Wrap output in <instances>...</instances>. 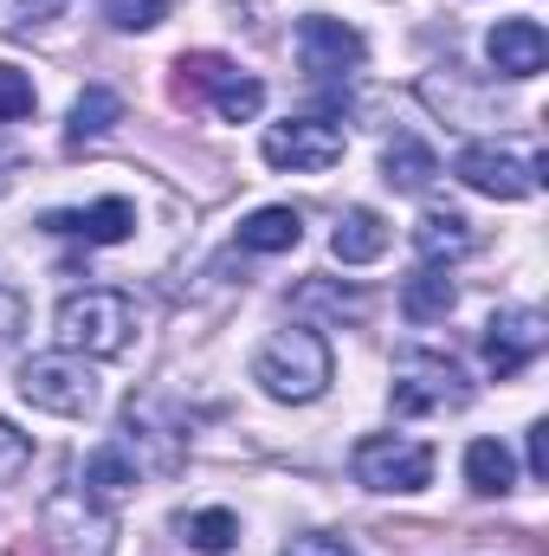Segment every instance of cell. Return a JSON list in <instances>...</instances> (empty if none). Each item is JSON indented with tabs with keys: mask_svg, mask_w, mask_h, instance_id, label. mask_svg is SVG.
<instances>
[{
	"mask_svg": "<svg viewBox=\"0 0 549 556\" xmlns=\"http://www.w3.org/2000/svg\"><path fill=\"white\" fill-rule=\"evenodd\" d=\"M544 343H549L544 311H498L485 324V363H491V376H518L524 363H537Z\"/></svg>",
	"mask_w": 549,
	"mask_h": 556,
	"instance_id": "cell-10",
	"label": "cell"
},
{
	"mask_svg": "<svg viewBox=\"0 0 549 556\" xmlns=\"http://www.w3.org/2000/svg\"><path fill=\"white\" fill-rule=\"evenodd\" d=\"M349 466H356V485H369V492H420L433 479V446L408 440V433H369V440H356Z\"/></svg>",
	"mask_w": 549,
	"mask_h": 556,
	"instance_id": "cell-6",
	"label": "cell"
},
{
	"mask_svg": "<svg viewBox=\"0 0 549 556\" xmlns=\"http://www.w3.org/2000/svg\"><path fill=\"white\" fill-rule=\"evenodd\" d=\"M104 20L117 33H155L168 20V0H104Z\"/></svg>",
	"mask_w": 549,
	"mask_h": 556,
	"instance_id": "cell-23",
	"label": "cell"
},
{
	"mask_svg": "<svg viewBox=\"0 0 549 556\" xmlns=\"http://www.w3.org/2000/svg\"><path fill=\"white\" fill-rule=\"evenodd\" d=\"M181 538H188V551H201V556H227L240 544V518L227 505H207V511H188L181 518Z\"/></svg>",
	"mask_w": 549,
	"mask_h": 556,
	"instance_id": "cell-22",
	"label": "cell"
},
{
	"mask_svg": "<svg viewBox=\"0 0 549 556\" xmlns=\"http://www.w3.org/2000/svg\"><path fill=\"white\" fill-rule=\"evenodd\" d=\"M452 175L465 181V188H478V194H491V201H524V194H537L549 175V162H524V155H511V149H498V142H465L459 155H452Z\"/></svg>",
	"mask_w": 549,
	"mask_h": 556,
	"instance_id": "cell-7",
	"label": "cell"
},
{
	"mask_svg": "<svg viewBox=\"0 0 549 556\" xmlns=\"http://www.w3.org/2000/svg\"><path fill=\"white\" fill-rule=\"evenodd\" d=\"M531 479H549V420L531 427Z\"/></svg>",
	"mask_w": 549,
	"mask_h": 556,
	"instance_id": "cell-27",
	"label": "cell"
},
{
	"mask_svg": "<svg viewBox=\"0 0 549 556\" xmlns=\"http://www.w3.org/2000/svg\"><path fill=\"white\" fill-rule=\"evenodd\" d=\"M59 7H65V0H26V7H20V20H13V26H20V33H33V26H46V20H52V13H59Z\"/></svg>",
	"mask_w": 549,
	"mask_h": 556,
	"instance_id": "cell-28",
	"label": "cell"
},
{
	"mask_svg": "<svg viewBox=\"0 0 549 556\" xmlns=\"http://www.w3.org/2000/svg\"><path fill=\"white\" fill-rule=\"evenodd\" d=\"M46 233H72V240H85V247H117V240L137 233V207H130L124 194H104V201H91V207L46 214Z\"/></svg>",
	"mask_w": 549,
	"mask_h": 556,
	"instance_id": "cell-11",
	"label": "cell"
},
{
	"mask_svg": "<svg viewBox=\"0 0 549 556\" xmlns=\"http://www.w3.org/2000/svg\"><path fill=\"white\" fill-rule=\"evenodd\" d=\"M124 433H130L124 446H137V440L155 446V459H149L155 472H175V466H181V433L155 420V402H137V395H130V408H124Z\"/></svg>",
	"mask_w": 549,
	"mask_h": 556,
	"instance_id": "cell-20",
	"label": "cell"
},
{
	"mask_svg": "<svg viewBox=\"0 0 549 556\" xmlns=\"http://www.w3.org/2000/svg\"><path fill=\"white\" fill-rule=\"evenodd\" d=\"M472 402V382L452 356L439 350H408L395 363V408L401 415H459Z\"/></svg>",
	"mask_w": 549,
	"mask_h": 556,
	"instance_id": "cell-5",
	"label": "cell"
},
{
	"mask_svg": "<svg viewBox=\"0 0 549 556\" xmlns=\"http://www.w3.org/2000/svg\"><path fill=\"white\" fill-rule=\"evenodd\" d=\"M433 175H439V155H433L420 137H395L388 149H382V181H388V188H401V194H426Z\"/></svg>",
	"mask_w": 549,
	"mask_h": 556,
	"instance_id": "cell-17",
	"label": "cell"
},
{
	"mask_svg": "<svg viewBox=\"0 0 549 556\" xmlns=\"http://www.w3.org/2000/svg\"><path fill=\"white\" fill-rule=\"evenodd\" d=\"M452 304H459V285L439 273V266H420L401 285V317L408 324H439V317H452Z\"/></svg>",
	"mask_w": 549,
	"mask_h": 556,
	"instance_id": "cell-18",
	"label": "cell"
},
{
	"mask_svg": "<svg viewBox=\"0 0 549 556\" xmlns=\"http://www.w3.org/2000/svg\"><path fill=\"white\" fill-rule=\"evenodd\" d=\"M362 59H369V39H362L349 20L310 13V20L297 26V65H304L310 78H349V72H362Z\"/></svg>",
	"mask_w": 549,
	"mask_h": 556,
	"instance_id": "cell-8",
	"label": "cell"
},
{
	"mask_svg": "<svg viewBox=\"0 0 549 556\" xmlns=\"http://www.w3.org/2000/svg\"><path fill=\"white\" fill-rule=\"evenodd\" d=\"M304 240V214L297 207H259L240 220V247L246 253H291Z\"/></svg>",
	"mask_w": 549,
	"mask_h": 556,
	"instance_id": "cell-19",
	"label": "cell"
},
{
	"mask_svg": "<svg viewBox=\"0 0 549 556\" xmlns=\"http://www.w3.org/2000/svg\"><path fill=\"white\" fill-rule=\"evenodd\" d=\"M465 485H472L478 498L518 492V459H511V446H505V440H472V446H465Z\"/></svg>",
	"mask_w": 549,
	"mask_h": 556,
	"instance_id": "cell-16",
	"label": "cell"
},
{
	"mask_svg": "<svg viewBox=\"0 0 549 556\" xmlns=\"http://www.w3.org/2000/svg\"><path fill=\"white\" fill-rule=\"evenodd\" d=\"M52 330H59V350H72V356H124L137 337V311L124 291H72L59 304Z\"/></svg>",
	"mask_w": 549,
	"mask_h": 556,
	"instance_id": "cell-2",
	"label": "cell"
},
{
	"mask_svg": "<svg viewBox=\"0 0 549 556\" xmlns=\"http://www.w3.org/2000/svg\"><path fill=\"white\" fill-rule=\"evenodd\" d=\"M33 104H39L33 78H26L20 65H7V59H0V124H20V117H33Z\"/></svg>",
	"mask_w": 549,
	"mask_h": 556,
	"instance_id": "cell-24",
	"label": "cell"
},
{
	"mask_svg": "<svg viewBox=\"0 0 549 556\" xmlns=\"http://www.w3.org/2000/svg\"><path fill=\"white\" fill-rule=\"evenodd\" d=\"M266 162H272V168H291V175H323V168L343 162V130L323 124V117L272 124V130H266Z\"/></svg>",
	"mask_w": 549,
	"mask_h": 556,
	"instance_id": "cell-9",
	"label": "cell"
},
{
	"mask_svg": "<svg viewBox=\"0 0 549 556\" xmlns=\"http://www.w3.org/2000/svg\"><path fill=\"white\" fill-rule=\"evenodd\" d=\"M20 395L46 415H91L98 408V376H91V356H72V350H52V356H26L20 363Z\"/></svg>",
	"mask_w": 549,
	"mask_h": 556,
	"instance_id": "cell-4",
	"label": "cell"
},
{
	"mask_svg": "<svg viewBox=\"0 0 549 556\" xmlns=\"http://www.w3.org/2000/svg\"><path fill=\"white\" fill-rule=\"evenodd\" d=\"M111 124H124V98L111 85H85L78 104H72V124H65V142H98Z\"/></svg>",
	"mask_w": 549,
	"mask_h": 556,
	"instance_id": "cell-21",
	"label": "cell"
},
{
	"mask_svg": "<svg viewBox=\"0 0 549 556\" xmlns=\"http://www.w3.org/2000/svg\"><path fill=\"white\" fill-rule=\"evenodd\" d=\"M330 376H336V356H330L323 330H310V324L278 330L272 343L253 356V382H259L272 402H291V408L317 402V395L330 389Z\"/></svg>",
	"mask_w": 549,
	"mask_h": 556,
	"instance_id": "cell-1",
	"label": "cell"
},
{
	"mask_svg": "<svg viewBox=\"0 0 549 556\" xmlns=\"http://www.w3.org/2000/svg\"><path fill=\"white\" fill-rule=\"evenodd\" d=\"M284 556H362L349 538H330V531H304V538H291Z\"/></svg>",
	"mask_w": 549,
	"mask_h": 556,
	"instance_id": "cell-26",
	"label": "cell"
},
{
	"mask_svg": "<svg viewBox=\"0 0 549 556\" xmlns=\"http://www.w3.org/2000/svg\"><path fill=\"white\" fill-rule=\"evenodd\" d=\"M26 466H33V440H26L13 420H0V485H13Z\"/></svg>",
	"mask_w": 549,
	"mask_h": 556,
	"instance_id": "cell-25",
	"label": "cell"
},
{
	"mask_svg": "<svg viewBox=\"0 0 549 556\" xmlns=\"http://www.w3.org/2000/svg\"><path fill=\"white\" fill-rule=\"evenodd\" d=\"M20 324H26V304H20V291H0V343H7Z\"/></svg>",
	"mask_w": 549,
	"mask_h": 556,
	"instance_id": "cell-29",
	"label": "cell"
},
{
	"mask_svg": "<svg viewBox=\"0 0 549 556\" xmlns=\"http://www.w3.org/2000/svg\"><path fill=\"white\" fill-rule=\"evenodd\" d=\"M472 247H478V233H472V220H465L459 207H426V214H420V227H413V253H420L426 266L465 260Z\"/></svg>",
	"mask_w": 549,
	"mask_h": 556,
	"instance_id": "cell-14",
	"label": "cell"
},
{
	"mask_svg": "<svg viewBox=\"0 0 549 556\" xmlns=\"http://www.w3.org/2000/svg\"><path fill=\"white\" fill-rule=\"evenodd\" d=\"M137 479H142V466H137V453L124 446V440H104L91 459H85V498L98 505V511H111V505H124L130 492H137Z\"/></svg>",
	"mask_w": 549,
	"mask_h": 556,
	"instance_id": "cell-13",
	"label": "cell"
},
{
	"mask_svg": "<svg viewBox=\"0 0 549 556\" xmlns=\"http://www.w3.org/2000/svg\"><path fill=\"white\" fill-rule=\"evenodd\" d=\"M330 253H336L343 266L382 260V253H388V220H382L375 207H349V214L336 220V233H330Z\"/></svg>",
	"mask_w": 549,
	"mask_h": 556,
	"instance_id": "cell-15",
	"label": "cell"
},
{
	"mask_svg": "<svg viewBox=\"0 0 549 556\" xmlns=\"http://www.w3.org/2000/svg\"><path fill=\"white\" fill-rule=\"evenodd\" d=\"M485 59L498 78H537L549 59V33L537 20H498L491 39H485Z\"/></svg>",
	"mask_w": 549,
	"mask_h": 556,
	"instance_id": "cell-12",
	"label": "cell"
},
{
	"mask_svg": "<svg viewBox=\"0 0 549 556\" xmlns=\"http://www.w3.org/2000/svg\"><path fill=\"white\" fill-rule=\"evenodd\" d=\"M175 98H207L227 124H253L266 111V85L246 78L233 59L220 52H181L175 59Z\"/></svg>",
	"mask_w": 549,
	"mask_h": 556,
	"instance_id": "cell-3",
	"label": "cell"
}]
</instances>
